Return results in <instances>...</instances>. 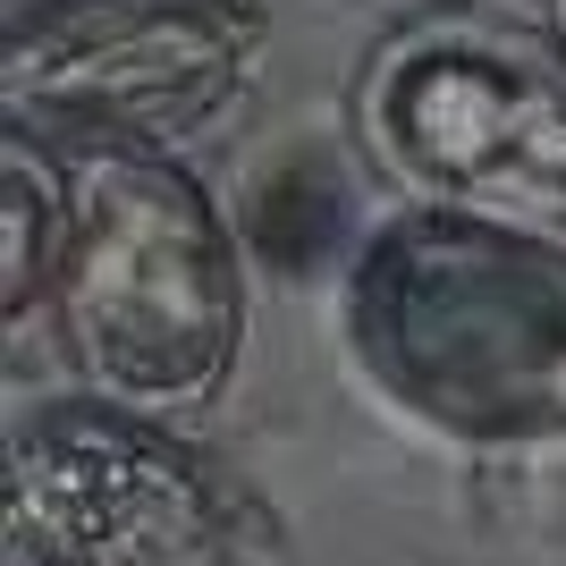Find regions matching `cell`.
<instances>
[{"instance_id":"obj_1","label":"cell","mask_w":566,"mask_h":566,"mask_svg":"<svg viewBox=\"0 0 566 566\" xmlns=\"http://www.w3.org/2000/svg\"><path fill=\"white\" fill-rule=\"evenodd\" d=\"M338 338L364 389L431 440L566 449V237L398 203L355 237Z\"/></svg>"},{"instance_id":"obj_2","label":"cell","mask_w":566,"mask_h":566,"mask_svg":"<svg viewBox=\"0 0 566 566\" xmlns=\"http://www.w3.org/2000/svg\"><path fill=\"white\" fill-rule=\"evenodd\" d=\"M51 331L85 398L203 415L237 380L254 287L220 195L178 153H76Z\"/></svg>"},{"instance_id":"obj_3","label":"cell","mask_w":566,"mask_h":566,"mask_svg":"<svg viewBox=\"0 0 566 566\" xmlns=\"http://www.w3.org/2000/svg\"><path fill=\"white\" fill-rule=\"evenodd\" d=\"M355 136L398 203L566 237V51L491 9H423L355 76Z\"/></svg>"},{"instance_id":"obj_4","label":"cell","mask_w":566,"mask_h":566,"mask_svg":"<svg viewBox=\"0 0 566 566\" xmlns=\"http://www.w3.org/2000/svg\"><path fill=\"white\" fill-rule=\"evenodd\" d=\"M9 566H287L280 507L203 440L111 398L9 415Z\"/></svg>"},{"instance_id":"obj_5","label":"cell","mask_w":566,"mask_h":566,"mask_svg":"<svg viewBox=\"0 0 566 566\" xmlns=\"http://www.w3.org/2000/svg\"><path fill=\"white\" fill-rule=\"evenodd\" d=\"M254 0H34L0 34V111L76 153H169L262 69Z\"/></svg>"},{"instance_id":"obj_6","label":"cell","mask_w":566,"mask_h":566,"mask_svg":"<svg viewBox=\"0 0 566 566\" xmlns=\"http://www.w3.org/2000/svg\"><path fill=\"white\" fill-rule=\"evenodd\" d=\"M60 245H69V169L43 153V136L9 127L0 136V322L9 331L51 313Z\"/></svg>"},{"instance_id":"obj_7","label":"cell","mask_w":566,"mask_h":566,"mask_svg":"<svg viewBox=\"0 0 566 566\" xmlns=\"http://www.w3.org/2000/svg\"><path fill=\"white\" fill-rule=\"evenodd\" d=\"M549 25H558V51H566V0H549Z\"/></svg>"}]
</instances>
